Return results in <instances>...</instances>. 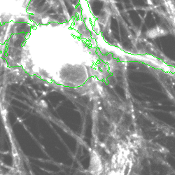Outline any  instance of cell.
<instances>
[{
    "instance_id": "cell-1",
    "label": "cell",
    "mask_w": 175,
    "mask_h": 175,
    "mask_svg": "<svg viewBox=\"0 0 175 175\" xmlns=\"http://www.w3.org/2000/svg\"><path fill=\"white\" fill-rule=\"evenodd\" d=\"M167 32L165 29H163L161 27H157L155 28H153L150 29L149 31L147 32V36L149 37L150 38H156L158 37H162V36H165Z\"/></svg>"
},
{
    "instance_id": "cell-2",
    "label": "cell",
    "mask_w": 175,
    "mask_h": 175,
    "mask_svg": "<svg viewBox=\"0 0 175 175\" xmlns=\"http://www.w3.org/2000/svg\"><path fill=\"white\" fill-rule=\"evenodd\" d=\"M102 4H103L102 2L100 1H98V0L94 1L91 4V8H92L93 13L95 14H97L100 11V9L102 6Z\"/></svg>"
},
{
    "instance_id": "cell-3",
    "label": "cell",
    "mask_w": 175,
    "mask_h": 175,
    "mask_svg": "<svg viewBox=\"0 0 175 175\" xmlns=\"http://www.w3.org/2000/svg\"><path fill=\"white\" fill-rule=\"evenodd\" d=\"M65 6H66L68 13H69L70 15H72L73 12H74V8L72 7V6H71V5L70 4H69L67 0L65 1Z\"/></svg>"
},
{
    "instance_id": "cell-4",
    "label": "cell",
    "mask_w": 175,
    "mask_h": 175,
    "mask_svg": "<svg viewBox=\"0 0 175 175\" xmlns=\"http://www.w3.org/2000/svg\"><path fill=\"white\" fill-rule=\"evenodd\" d=\"M46 0H35L34 2V6H42L45 4Z\"/></svg>"
},
{
    "instance_id": "cell-5",
    "label": "cell",
    "mask_w": 175,
    "mask_h": 175,
    "mask_svg": "<svg viewBox=\"0 0 175 175\" xmlns=\"http://www.w3.org/2000/svg\"><path fill=\"white\" fill-rule=\"evenodd\" d=\"M71 1L73 4H77L79 3V0H71Z\"/></svg>"
},
{
    "instance_id": "cell-6",
    "label": "cell",
    "mask_w": 175,
    "mask_h": 175,
    "mask_svg": "<svg viewBox=\"0 0 175 175\" xmlns=\"http://www.w3.org/2000/svg\"><path fill=\"white\" fill-rule=\"evenodd\" d=\"M48 13H55V11L53 9H50L48 11Z\"/></svg>"
}]
</instances>
